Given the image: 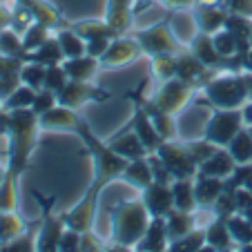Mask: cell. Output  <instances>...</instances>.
Returning <instances> with one entry per match:
<instances>
[{"instance_id": "cell-1", "label": "cell", "mask_w": 252, "mask_h": 252, "mask_svg": "<svg viewBox=\"0 0 252 252\" xmlns=\"http://www.w3.org/2000/svg\"><path fill=\"white\" fill-rule=\"evenodd\" d=\"M0 181H2V170H0Z\"/></svg>"}, {"instance_id": "cell-2", "label": "cell", "mask_w": 252, "mask_h": 252, "mask_svg": "<svg viewBox=\"0 0 252 252\" xmlns=\"http://www.w3.org/2000/svg\"><path fill=\"white\" fill-rule=\"evenodd\" d=\"M0 214H2V212H0Z\"/></svg>"}]
</instances>
